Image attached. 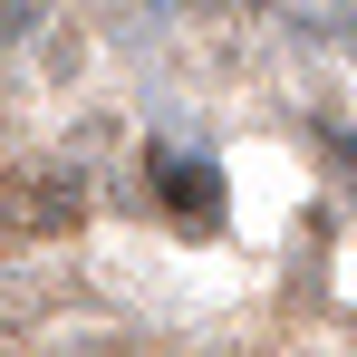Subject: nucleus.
<instances>
[{
  "label": "nucleus",
  "instance_id": "1",
  "mask_svg": "<svg viewBox=\"0 0 357 357\" xmlns=\"http://www.w3.org/2000/svg\"><path fill=\"white\" fill-rule=\"evenodd\" d=\"M10 213H20V232H68L87 213V183L77 174H29V183H10Z\"/></svg>",
  "mask_w": 357,
  "mask_h": 357
},
{
  "label": "nucleus",
  "instance_id": "2",
  "mask_svg": "<svg viewBox=\"0 0 357 357\" xmlns=\"http://www.w3.org/2000/svg\"><path fill=\"white\" fill-rule=\"evenodd\" d=\"M155 193H165L174 213H193V222H213V213H222V183H213V165H183V155H155Z\"/></svg>",
  "mask_w": 357,
  "mask_h": 357
}]
</instances>
